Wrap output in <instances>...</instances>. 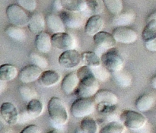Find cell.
Returning a JSON list of instances; mask_svg holds the SVG:
<instances>
[{
	"instance_id": "obj_1",
	"label": "cell",
	"mask_w": 156,
	"mask_h": 133,
	"mask_svg": "<svg viewBox=\"0 0 156 133\" xmlns=\"http://www.w3.org/2000/svg\"><path fill=\"white\" fill-rule=\"evenodd\" d=\"M76 73L80 81L79 87L76 91L78 98L94 97L99 91L100 85L91 67L84 65L79 68Z\"/></svg>"
},
{
	"instance_id": "obj_2",
	"label": "cell",
	"mask_w": 156,
	"mask_h": 133,
	"mask_svg": "<svg viewBox=\"0 0 156 133\" xmlns=\"http://www.w3.org/2000/svg\"><path fill=\"white\" fill-rule=\"evenodd\" d=\"M49 117L53 126L57 129H61L66 124L69 120V115L63 102L59 97H53L49 100L47 104Z\"/></svg>"
},
{
	"instance_id": "obj_3",
	"label": "cell",
	"mask_w": 156,
	"mask_h": 133,
	"mask_svg": "<svg viewBox=\"0 0 156 133\" xmlns=\"http://www.w3.org/2000/svg\"><path fill=\"white\" fill-rule=\"evenodd\" d=\"M101 59V65L111 74L123 70L124 60L121 54L115 48L111 49L102 54Z\"/></svg>"
},
{
	"instance_id": "obj_4",
	"label": "cell",
	"mask_w": 156,
	"mask_h": 133,
	"mask_svg": "<svg viewBox=\"0 0 156 133\" xmlns=\"http://www.w3.org/2000/svg\"><path fill=\"white\" fill-rule=\"evenodd\" d=\"M120 120L125 127L132 130L142 129L147 123L145 116L134 110L123 111L120 116Z\"/></svg>"
},
{
	"instance_id": "obj_5",
	"label": "cell",
	"mask_w": 156,
	"mask_h": 133,
	"mask_svg": "<svg viewBox=\"0 0 156 133\" xmlns=\"http://www.w3.org/2000/svg\"><path fill=\"white\" fill-rule=\"evenodd\" d=\"M96 103L91 98L80 97L75 100L71 105L70 111L76 118H85L94 113Z\"/></svg>"
},
{
	"instance_id": "obj_6",
	"label": "cell",
	"mask_w": 156,
	"mask_h": 133,
	"mask_svg": "<svg viewBox=\"0 0 156 133\" xmlns=\"http://www.w3.org/2000/svg\"><path fill=\"white\" fill-rule=\"evenodd\" d=\"M95 53L100 56L108 50L115 48L117 41L112 33L106 31H101L93 37Z\"/></svg>"
},
{
	"instance_id": "obj_7",
	"label": "cell",
	"mask_w": 156,
	"mask_h": 133,
	"mask_svg": "<svg viewBox=\"0 0 156 133\" xmlns=\"http://www.w3.org/2000/svg\"><path fill=\"white\" fill-rule=\"evenodd\" d=\"M6 16L11 24L21 27L27 26L30 18L24 9L18 5H10L8 6Z\"/></svg>"
},
{
	"instance_id": "obj_8",
	"label": "cell",
	"mask_w": 156,
	"mask_h": 133,
	"mask_svg": "<svg viewBox=\"0 0 156 133\" xmlns=\"http://www.w3.org/2000/svg\"><path fill=\"white\" fill-rule=\"evenodd\" d=\"M82 62V54L74 49L63 51L58 59L59 65L66 68H75Z\"/></svg>"
},
{
	"instance_id": "obj_9",
	"label": "cell",
	"mask_w": 156,
	"mask_h": 133,
	"mask_svg": "<svg viewBox=\"0 0 156 133\" xmlns=\"http://www.w3.org/2000/svg\"><path fill=\"white\" fill-rule=\"evenodd\" d=\"M0 114L3 121L9 126H15L19 120V114L15 105L10 102L2 103L0 108Z\"/></svg>"
},
{
	"instance_id": "obj_10",
	"label": "cell",
	"mask_w": 156,
	"mask_h": 133,
	"mask_svg": "<svg viewBox=\"0 0 156 133\" xmlns=\"http://www.w3.org/2000/svg\"><path fill=\"white\" fill-rule=\"evenodd\" d=\"M113 36L117 43L129 44L135 43L138 39V34L133 29L128 27H117L113 30Z\"/></svg>"
},
{
	"instance_id": "obj_11",
	"label": "cell",
	"mask_w": 156,
	"mask_h": 133,
	"mask_svg": "<svg viewBox=\"0 0 156 133\" xmlns=\"http://www.w3.org/2000/svg\"><path fill=\"white\" fill-rule=\"evenodd\" d=\"M53 47L60 50H72L74 47V39L73 37L66 32L53 33L51 36Z\"/></svg>"
},
{
	"instance_id": "obj_12",
	"label": "cell",
	"mask_w": 156,
	"mask_h": 133,
	"mask_svg": "<svg viewBox=\"0 0 156 133\" xmlns=\"http://www.w3.org/2000/svg\"><path fill=\"white\" fill-rule=\"evenodd\" d=\"M42 72V68L32 64V65H28L27 66L24 67L20 71L19 74H18V77H19L20 81L23 83H32L34 82H36L37 80L38 81Z\"/></svg>"
},
{
	"instance_id": "obj_13",
	"label": "cell",
	"mask_w": 156,
	"mask_h": 133,
	"mask_svg": "<svg viewBox=\"0 0 156 133\" xmlns=\"http://www.w3.org/2000/svg\"><path fill=\"white\" fill-rule=\"evenodd\" d=\"M81 15L82 14H79V12L63 11L61 12L59 16L63 21L66 27L77 29L82 27V24H83V18Z\"/></svg>"
},
{
	"instance_id": "obj_14",
	"label": "cell",
	"mask_w": 156,
	"mask_h": 133,
	"mask_svg": "<svg viewBox=\"0 0 156 133\" xmlns=\"http://www.w3.org/2000/svg\"><path fill=\"white\" fill-rule=\"evenodd\" d=\"M105 26V21L99 15L89 17L85 26V32L90 37H94L99 32L102 31Z\"/></svg>"
},
{
	"instance_id": "obj_15",
	"label": "cell",
	"mask_w": 156,
	"mask_h": 133,
	"mask_svg": "<svg viewBox=\"0 0 156 133\" xmlns=\"http://www.w3.org/2000/svg\"><path fill=\"white\" fill-rule=\"evenodd\" d=\"M93 100L96 105H109L117 106L118 103V97L114 93L108 90H99L94 96Z\"/></svg>"
},
{
	"instance_id": "obj_16",
	"label": "cell",
	"mask_w": 156,
	"mask_h": 133,
	"mask_svg": "<svg viewBox=\"0 0 156 133\" xmlns=\"http://www.w3.org/2000/svg\"><path fill=\"white\" fill-rule=\"evenodd\" d=\"M79 79L76 72H69L63 78L61 82V88L66 95L76 92L79 85Z\"/></svg>"
},
{
	"instance_id": "obj_17",
	"label": "cell",
	"mask_w": 156,
	"mask_h": 133,
	"mask_svg": "<svg viewBox=\"0 0 156 133\" xmlns=\"http://www.w3.org/2000/svg\"><path fill=\"white\" fill-rule=\"evenodd\" d=\"M45 24L46 19L44 17L41 13H34L30 16L27 27L30 32L37 35L44 31Z\"/></svg>"
},
{
	"instance_id": "obj_18",
	"label": "cell",
	"mask_w": 156,
	"mask_h": 133,
	"mask_svg": "<svg viewBox=\"0 0 156 133\" xmlns=\"http://www.w3.org/2000/svg\"><path fill=\"white\" fill-rule=\"evenodd\" d=\"M35 46L37 50L43 53H50L52 48L51 37L47 32L43 31L39 34L36 35L35 37Z\"/></svg>"
},
{
	"instance_id": "obj_19",
	"label": "cell",
	"mask_w": 156,
	"mask_h": 133,
	"mask_svg": "<svg viewBox=\"0 0 156 133\" xmlns=\"http://www.w3.org/2000/svg\"><path fill=\"white\" fill-rule=\"evenodd\" d=\"M155 95L152 94H145L136 99L135 107L140 112H147L155 106Z\"/></svg>"
},
{
	"instance_id": "obj_20",
	"label": "cell",
	"mask_w": 156,
	"mask_h": 133,
	"mask_svg": "<svg viewBox=\"0 0 156 133\" xmlns=\"http://www.w3.org/2000/svg\"><path fill=\"white\" fill-rule=\"evenodd\" d=\"M61 80V75L54 70H47L43 72L38 82L44 87H52L59 83Z\"/></svg>"
},
{
	"instance_id": "obj_21",
	"label": "cell",
	"mask_w": 156,
	"mask_h": 133,
	"mask_svg": "<svg viewBox=\"0 0 156 133\" xmlns=\"http://www.w3.org/2000/svg\"><path fill=\"white\" fill-rule=\"evenodd\" d=\"M45 19L47 27L53 33L65 32L66 26L60 16L50 13L46 16Z\"/></svg>"
},
{
	"instance_id": "obj_22",
	"label": "cell",
	"mask_w": 156,
	"mask_h": 133,
	"mask_svg": "<svg viewBox=\"0 0 156 133\" xmlns=\"http://www.w3.org/2000/svg\"><path fill=\"white\" fill-rule=\"evenodd\" d=\"M136 13L133 11L121 12L117 15H114L112 20L113 25L117 27H127L135 21Z\"/></svg>"
},
{
	"instance_id": "obj_23",
	"label": "cell",
	"mask_w": 156,
	"mask_h": 133,
	"mask_svg": "<svg viewBox=\"0 0 156 133\" xmlns=\"http://www.w3.org/2000/svg\"><path fill=\"white\" fill-rule=\"evenodd\" d=\"M62 8L66 11L82 13L86 8L85 0H60Z\"/></svg>"
},
{
	"instance_id": "obj_24",
	"label": "cell",
	"mask_w": 156,
	"mask_h": 133,
	"mask_svg": "<svg viewBox=\"0 0 156 133\" xmlns=\"http://www.w3.org/2000/svg\"><path fill=\"white\" fill-rule=\"evenodd\" d=\"M6 34L17 42H24L26 40V32L21 27L10 24L5 29Z\"/></svg>"
},
{
	"instance_id": "obj_25",
	"label": "cell",
	"mask_w": 156,
	"mask_h": 133,
	"mask_svg": "<svg viewBox=\"0 0 156 133\" xmlns=\"http://www.w3.org/2000/svg\"><path fill=\"white\" fill-rule=\"evenodd\" d=\"M18 69L11 64H3L0 66V80L3 82H10L18 75Z\"/></svg>"
},
{
	"instance_id": "obj_26",
	"label": "cell",
	"mask_w": 156,
	"mask_h": 133,
	"mask_svg": "<svg viewBox=\"0 0 156 133\" xmlns=\"http://www.w3.org/2000/svg\"><path fill=\"white\" fill-rule=\"evenodd\" d=\"M43 110H44V105L42 102L37 98L29 101L26 107V111L31 120L39 117L42 114Z\"/></svg>"
},
{
	"instance_id": "obj_27",
	"label": "cell",
	"mask_w": 156,
	"mask_h": 133,
	"mask_svg": "<svg viewBox=\"0 0 156 133\" xmlns=\"http://www.w3.org/2000/svg\"><path fill=\"white\" fill-rule=\"evenodd\" d=\"M82 62L89 67H98L101 65V56L94 52H84L82 53Z\"/></svg>"
},
{
	"instance_id": "obj_28",
	"label": "cell",
	"mask_w": 156,
	"mask_h": 133,
	"mask_svg": "<svg viewBox=\"0 0 156 133\" xmlns=\"http://www.w3.org/2000/svg\"><path fill=\"white\" fill-rule=\"evenodd\" d=\"M112 75L116 84L121 88H127V87L130 86L132 84L131 75L129 73L123 71V70L117 72L112 73Z\"/></svg>"
},
{
	"instance_id": "obj_29",
	"label": "cell",
	"mask_w": 156,
	"mask_h": 133,
	"mask_svg": "<svg viewBox=\"0 0 156 133\" xmlns=\"http://www.w3.org/2000/svg\"><path fill=\"white\" fill-rule=\"evenodd\" d=\"M142 38L144 42H148L156 38V20L146 21V25L142 33Z\"/></svg>"
},
{
	"instance_id": "obj_30",
	"label": "cell",
	"mask_w": 156,
	"mask_h": 133,
	"mask_svg": "<svg viewBox=\"0 0 156 133\" xmlns=\"http://www.w3.org/2000/svg\"><path fill=\"white\" fill-rule=\"evenodd\" d=\"M80 129L84 133H97V122L91 117H85L80 123Z\"/></svg>"
},
{
	"instance_id": "obj_31",
	"label": "cell",
	"mask_w": 156,
	"mask_h": 133,
	"mask_svg": "<svg viewBox=\"0 0 156 133\" xmlns=\"http://www.w3.org/2000/svg\"><path fill=\"white\" fill-rule=\"evenodd\" d=\"M125 126L118 121L109 122L108 124L101 128L99 133H123Z\"/></svg>"
},
{
	"instance_id": "obj_32",
	"label": "cell",
	"mask_w": 156,
	"mask_h": 133,
	"mask_svg": "<svg viewBox=\"0 0 156 133\" xmlns=\"http://www.w3.org/2000/svg\"><path fill=\"white\" fill-rule=\"evenodd\" d=\"M105 7L114 15H117L121 13L123 9L122 0H103Z\"/></svg>"
},
{
	"instance_id": "obj_33",
	"label": "cell",
	"mask_w": 156,
	"mask_h": 133,
	"mask_svg": "<svg viewBox=\"0 0 156 133\" xmlns=\"http://www.w3.org/2000/svg\"><path fill=\"white\" fill-rule=\"evenodd\" d=\"M20 94L23 100L27 101L28 103L31 100L36 99L37 97V93L34 88L27 86V85H21L18 88Z\"/></svg>"
},
{
	"instance_id": "obj_34",
	"label": "cell",
	"mask_w": 156,
	"mask_h": 133,
	"mask_svg": "<svg viewBox=\"0 0 156 133\" xmlns=\"http://www.w3.org/2000/svg\"><path fill=\"white\" fill-rule=\"evenodd\" d=\"M86 1V8L82 15L85 16H92V15H98L100 12V5L97 0H85Z\"/></svg>"
},
{
	"instance_id": "obj_35",
	"label": "cell",
	"mask_w": 156,
	"mask_h": 133,
	"mask_svg": "<svg viewBox=\"0 0 156 133\" xmlns=\"http://www.w3.org/2000/svg\"><path fill=\"white\" fill-rule=\"evenodd\" d=\"M29 58L32 64L37 65L42 69H46L49 66V62L45 57L36 53H31L29 55Z\"/></svg>"
},
{
	"instance_id": "obj_36",
	"label": "cell",
	"mask_w": 156,
	"mask_h": 133,
	"mask_svg": "<svg viewBox=\"0 0 156 133\" xmlns=\"http://www.w3.org/2000/svg\"><path fill=\"white\" fill-rule=\"evenodd\" d=\"M91 69H92L93 72H94V75L97 78L98 80L101 81H105L108 79L110 75V72H108L103 65H100V66L98 67H91Z\"/></svg>"
},
{
	"instance_id": "obj_37",
	"label": "cell",
	"mask_w": 156,
	"mask_h": 133,
	"mask_svg": "<svg viewBox=\"0 0 156 133\" xmlns=\"http://www.w3.org/2000/svg\"><path fill=\"white\" fill-rule=\"evenodd\" d=\"M18 5L28 12H34L37 8L36 0H16Z\"/></svg>"
},
{
	"instance_id": "obj_38",
	"label": "cell",
	"mask_w": 156,
	"mask_h": 133,
	"mask_svg": "<svg viewBox=\"0 0 156 133\" xmlns=\"http://www.w3.org/2000/svg\"><path fill=\"white\" fill-rule=\"evenodd\" d=\"M20 133H42L41 129L36 125H30L24 128Z\"/></svg>"
},
{
	"instance_id": "obj_39",
	"label": "cell",
	"mask_w": 156,
	"mask_h": 133,
	"mask_svg": "<svg viewBox=\"0 0 156 133\" xmlns=\"http://www.w3.org/2000/svg\"><path fill=\"white\" fill-rule=\"evenodd\" d=\"M145 47L149 51L156 52V38L148 42H145Z\"/></svg>"
},
{
	"instance_id": "obj_40",
	"label": "cell",
	"mask_w": 156,
	"mask_h": 133,
	"mask_svg": "<svg viewBox=\"0 0 156 133\" xmlns=\"http://www.w3.org/2000/svg\"><path fill=\"white\" fill-rule=\"evenodd\" d=\"M30 120H31V119H30V117H29V115L27 114V111H25V112H23L21 115H19V120H18V122H21V123H26V122H27Z\"/></svg>"
},
{
	"instance_id": "obj_41",
	"label": "cell",
	"mask_w": 156,
	"mask_h": 133,
	"mask_svg": "<svg viewBox=\"0 0 156 133\" xmlns=\"http://www.w3.org/2000/svg\"><path fill=\"white\" fill-rule=\"evenodd\" d=\"M7 82H3V81L0 80V93L2 94L4 92L5 89H6V87H7Z\"/></svg>"
},
{
	"instance_id": "obj_42",
	"label": "cell",
	"mask_w": 156,
	"mask_h": 133,
	"mask_svg": "<svg viewBox=\"0 0 156 133\" xmlns=\"http://www.w3.org/2000/svg\"><path fill=\"white\" fill-rule=\"evenodd\" d=\"M156 20V11L154 12H152V14L149 15V17L147 18V20L146 21H149V20Z\"/></svg>"
},
{
	"instance_id": "obj_43",
	"label": "cell",
	"mask_w": 156,
	"mask_h": 133,
	"mask_svg": "<svg viewBox=\"0 0 156 133\" xmlns=\"http://www.w3.org/2000/svg\"><path fill=\"white\" fill-rule=\"evenodd\" d=\"M151 86H152L154 89H156V75L151 79Z\"/></svg>"
},
{
	"instance_id": "obj_44",
	"label": "cell",
	"mask_w": 156,
	"mask_h": 133,
	"mask_svg": "<svg viewBox=\"0 0 156 133\" xmlns=\"http://www.w3.org/2000/svg\"><path fill=\"white\" fill-rule=\"evenodd\" d=\"M47 133H59V132L58 130H56V129H53V130L50 131V132H48Z\"/></svg>"
},
{
	"instance_id": "obj_45",
	"label": "cell",
	"mask_w": 156,
	"mask_h": 133,
	"mask_svg": "<svg viewBox=\"0 0 156 133\" xmlns=\"http://www.w3.org/2000/svg\"><path fill=\"white\" fill-rule=\"evenodd\" d=\"M75 133H84V132H82V129H81L80 128H79V129H76V132H75Z\"/></svg>"
},
{
	"instance_id": "obj_46",
	"label": "cell",
	"mask_w": 156,
	"mask_h": 133,
	"mask_svg": "<svg viewBox=\"0 0 156 133\" xmlns=\"http://www.w3.org/2000/svg\"><path fill=\"white\" fill-rule=\"evenodd\" d=\"M2 133H12L10 132V131H5V132H2Z\"/></svg>"
}]
</instances>
